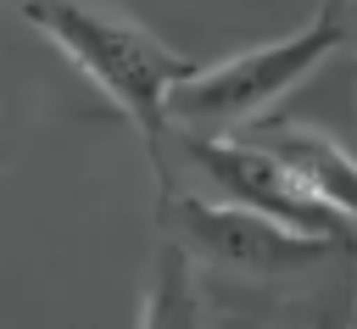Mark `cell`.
I'll list each match as a JSON object with an SVG mask.
<instances>
[{
	"label": "cell",
	"instance_id": "6da1fadb",
	"mask_svg": "<svg viewBox=\"0 0 357 329\" xmlns=\"http://www.w3.org/2000/svg\"><path fill=\"white\" fill-rule=\"evenodd\" d=\"M22 22L39 28V33H45L123 117H134L145 134H162V123H167V95L201 72L195 56L167 50L151 28L123 22V17H106V11L78 6V0H28V6H22Z\"/></svg>",
	"mask_w": 357,
	"mask_h": 329
},
{
	"label": "cell",
	"instance_id": "7a4b0ae2",
	"mask_svg": "<svg viewBox=\"0 0 357 329\" xmlns=\"http://www.w3.org/2000/svg\"><path fill=\"white\" fill-rule=\"evenodd\" d=\"M346 39H351V6L324 0L312 11V22L290 28L284 39L251 45V50L223 56V61H201V72L167 95V117H178V123H201V117L206 123H245L262 106H273L279 95H290Z\"/></svg>",
	"mask_w": 357,
	"mask_h": 329
},
{
	"label": "cell",
	"instance_id": "3957f363",
	"mask_svg": "<svg viewBox=\"0 0 357 329\" xmlns=\"http://www.w3.org/2000/svg\"><path fill=\"white\" fill-rule=\"evenodd\" d=\"M162 217L173 223V240L229 273H251V279H273V273H301L335 251H351L340 240H312V234H290L279 223H268L251 206L234 201H206V195H162Z\"/></svg>",
	"mask_w": 357,
	"mask_h": 329
},
{
	"label": "cell",
	"instance_id": "277c9868",
	"mask_svg": "<svg viewBox=\"0 0 357 329\" xmlns=\"http://www.w3.org/2000/svg\"><path fill=\"white\" fill-rule=\"evenodd\" d=\"M184 151H190V162H195L212 184H223V201L251 206V212H262L268 223H279V229H290V234L340 240V245L357 240L351 223H346L340 212H329L324 201H312L257 139H184Z\"/></svg>",
	"mask_w": 357,
	"mask_h": 329
},
{
	"label": "cell",
	"instance_id": "5b68a950",
	"mask_svg": "<svg viewBox=\"0 0 357 329\" xmlns=\"http://www.w3.org/2000/svg\"><path fill=\"white\" fill-rule=\"evenodd\" d=\"M257 145L329 212H340L357 229V156H346L335 139L307 134V128H262Z\"/></svg>",
	"mask_w": 357,
	"mask_h": 329
},
{
	"label": "cell",
	"instance_id": "8992f818",
	"mask_svg": "<svg viewBox=\"0 0 357 329\" xmlns=\"http://www.w3.org/2000/svg\"><path fill=\"white\" fill-rule=\"evenodd\" d=\"M139 329H206L201 323V290H195V262L178 240H162L156 273L139 307Z\"/></svg>",
	"mask_w": 357,
	"mask_h": 329
},
{
	"label": "cell",
	"instance_id": "52a82bcc",
	"mask_svg": "<svg viewBox=\"0 0 357 329\" xmlns=\"http://www.w3.org/2000/svg\"><path fill=\"white\" fill-rule=\"evenodd\" d=\"M301 329H340V318H312V323H301Z\"/></svg>",
	"mask_w": 357,
	"mask_h": 329
},
{
	"label": "cell",
	"instance_id": "ba28073f",
	"mask_svg": "<svg viewBox=\"0 0 357 329\" xmlns=\"http://www.w3.org/2000/svg\"><path fill=\"white\" fill-rule=\"evenodd\" d=\"M351 268H357V240H351Z\"/></svg>",
	"mask_w": 357,
	"mask_h": 329
}]
</instances>
